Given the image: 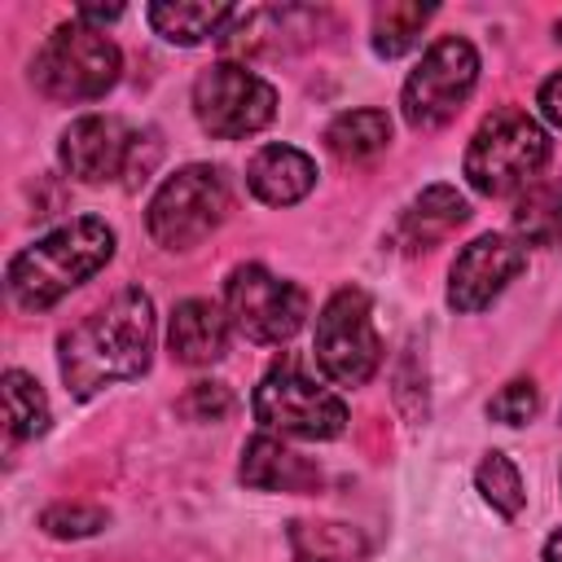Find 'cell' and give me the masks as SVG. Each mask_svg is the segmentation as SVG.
<instances>
[{"instance_id": "1", "label": "cell", "mask_w": 562, "mask_h": 562, "mask_svg": "<svg viewBox=\"0 0 562 562\" xmlns=\"http://www.w3.org/2000/svg\"><path fill=\"white\" fill-rule=\"evenodd\" d=\"M149 351H154V299L140 285H127L105 307H97L57 338V369L75 400H92L105 386L140 378L149 369Z\"/></svg>"}, {"instance_id": "2", "label": "cell", "mask_w": 562, "mask_h": 562, "mask_svg": "<svg viewBox=\"0 0 562 562\" xmlns=\"http://www.w3.org/2000/svg\"><path fill=\"white\" fill-rule=\"evenodd\" d=\"M110 259H114V228L97 215H75L9 259V272H4L9 299L22 312H44L61 303L75 285L97 277Z\"/></svg>"}, {"instance_id": "3", "label": "cell", "mask_w": 562, "mask_h": 562, "mask_svg": "<svg viewBox=\"0 0 562 562\" xmlns=\"http://www.w3.org/2000/svg\"><path fill=\"white\" fill-rule=\"evenodd\" d=\"M549 162V136L544 127L518 110V105H501L492 110L470 145H465V180L474 193L483 198H509V193H522L540 167Z\"/></svg>"}, {"instance_id": "4", "label": "cell", "mask_w": 562, "mask_h": 562, "mask_svg": "<svg viewBox=\"0 0 562 562\" xmlns=\"http://www.w3.org/2000/svg\"><path fill=\"white\" fill-rule=\"evenodd\" d=\"M119 70H123L119 44L105 31L70 18V22L53 26V35L40 44V53L31 61V83L48 101L83 105V101L105 97L119 83Z\"/></svg>"}, {"instance_id": "5", "label": "cell", "mask_w": 562, "mask_h": 562, "mask_svg": "<svg viewBox=\"0 0 562 562\" xmlns=\"http://www.w3.org/2000/svg\"><path fill=\"white\" fill-rule=\"evenodd\" d=\"M228 211H233L228 176L211 162H189L154 189L145 206V228L162 250H193L228 220Z\"/></svg>"}, {"instance_id": "6", "label": "cell", "mask_w": 562, "mask_h": 562, "mask_svg": "<svg viewBox=\"0 0 562 562\" xmlns=\"http://www.w3.org/2000/svg\"><path fill=\"white\" fill-rule=\"evenodd\" d=\"M61 167L83 184H140L158 162L154 132H140L114 114H79L57 140Z\"/></svg>"}, {"instance_id": "7", "label": "cell", "mask_w": 562, "mask_h": 562, "mask_svg": "<svg viewBox=\"0 0 562 562\" xmlns=\"http://www.w3.org/2000/svg\"><path fill=\"white\" fill-rule=\"evenodd\" d=\"M255 422L290 439H338L347 430V404L329 386L312 382L294 360H277L250 400Z\"/></svg>"}, {"instance_id": "8", "label": "cell", "mask_w": 562, "mask_h": 562, "mask_svg": "<svg viewBox=\"0 0 562 562\" xmlns=\"http://www.w3.org/2000/svg\"><path fill=\"white\" fill-rule=\"evenodd\" d=\"M316 364L338 386H364L382 364V342L373 329V303L360 285H342L325 299L312 334Z\"/></svg>"}, {"instance_id": "9", "label": "cell", "mask_w": 562, "mask_h": 562, "mask_svg": "<svg viewBox=\"0 0 562 562\" xmlns=\"http://www.w3.org/2000/svg\"><path fill=\"white\" fill-rule=\"evenodd\" d=\"M474 83H479L474 44L461 35H439L404 79V92H400L404 123L417 132L443 127L461 110V101L474 92Z\"/></svg>"}, {"instance_id": "10", "label": "cell", "mask_w": 562, "mask_h": 562, "mask_svg": "<svg viewBox=\"0 0 562 562\" xmlns=\"http://www.w3.org/2000/svg\"><path fill=\"white\" fill-rule=\"evenodd\" d=\"M277 88L241 61H215L193 79V119L215 140H241L272 123Z\"/></svg>"}, {"instance_id": "11", "label": "cell", "mask_w": 562, "mask_h": 562, "mask_svg": "<svg viewBox=\"0 0 562 562\" xmlns=\"http://www.w3.org/2000/svg\"><path fill=\"white\" fill-rule=\"evenodd\" d=\"M224 312L241 338L281 347L303 329L307 294L303 285L268 272L263 263H237L224 281Z\"/></svg>"}, {"instance_id": "12", "label": "cell", "mask_w": 562, "mask_h": 562, "mask_svg": "<svg viewBox=\"0 0 562 562\" xmlns=\"http://www.w3.org/2000/svg\"><path fill=\"white\" fill-rule=\"evenodd\" d=\"M527 268V246L505 233H483L448 268V307L452 312H483L518 272Z\"/></svg>"}, {"instance_id": "13", "label": "cell", "mask_w": 562, "mask_h": 562, "mask_svg": "<svg viewBox=\"0 0 562 562\" xmlns=\"http://www.w3.org/2000/svg\"><path fill=\"white\" fill-rule=\"evenodd\" d=\"M228 334H233V321L220 303L184 299V303L171 307L167 351H171V360H180L189 369H202V364H215L228 351Z\"/></svg>"}, {"instance_id": "14", "label": "cell", "mask_w": 562, "mask_h": 562, "mask_svg": "<svg viewBox=\"0 0 562 562\" xmlns=\"http://www.w3.org/2000/svg\"><path fill=\"white\" fill-rule=\"evenodd\" d=\"M237 479L255 492H316L321 487V470L294 448H285L281 439H272L268 430L246 439Z\"/></svg>"}, {"instance_id": "15", "label": "cell", "mask_w": 562, "mask_h": 562, "mask_svg": "<svg viewBox=\"0 0 562 562\" xmlns=\"http://www.w3.org/2000/svg\"><path fill=\"white\" fill-rule=\"evenodd\" d=\"M246 189L268 206H294L316 189V162L294 145H263L246 162Z\"/></svg>"}, {"instance_id": "16", "label": "cell", "mask_w": 562, "mask_h": 562, "mask_svg": "<svg viewBox=\"0 0 562 562\" xmlns=\"http://www.w3.org/2000/svg\"><path fill=\"white\" fill-rule=\"evenodd\" d=\"M465 220H470V202L452 184H430V189H422L400 211V220H395V246H404V250H430L435 241H443Z\"/></svg>"}, {"instance_id": "17", "label": "cell", "mask_w": 562, "mask_h": 562, "mask_svg": "<svg viewBox=\"0 0 562 562\" xmlns=\"http://www.w3.org/2000/svg\"><path fill=\"white\" fill-rule=\"evenodd\" d=\"M149 26L180 48H193L202 40H220L228 31V22L237 18L233 4H202V0H176V4H149L145 9Z\"/></svg>"}, {"instance_id": "18", "label": "cell", "mask_w": 562, "mask_h": 562, "mask_svg": "<svg viewBox=\"0 0 562 562\" xmlns=\"http://www.w3.org/2000/svg\"><path fill=\"white\" fill-rule=\"evenodd\" d=\"M391 145V114L378 105H360V110H342L329 127H325V149L338 162H369Z\"/></svg>"}, {"instance_id": "19", "label": "cell", "mask_w": 562, "mask_h": 562, "mask_svg": "<svg viewBox=\"0 0 562 562\" xmlns=\"http://www.w3.org/2000/svg\"><path fill=\"white\" fill-rule=\"evenodd\" d=\"M435 18V4H417V0H391L373 9V53L378 57H404L417 40L422 26Z\"/></svg>"}, {"instance_id": "20", "label": "cell", "mask_w": 562, "mask_h": 562, "mask_svg": "<svg viewBox=\"0 0 562 562\" xmlns=\"http://www.w3.org/2000/svg\"><path fill=\"white\" fill-rule=\"evenodd\" d=\"M4 422H9V439H40L53 422L48 395L26 369L4 373Z\"/></svg>"}, {"instance_id": "21", "label": "cell", "mask_w": 562, "mask_h": 562, "mask_svg": "<svg viewBox=\"0 0 562 562\" xmlns=\"http://www.w3.org/2000/svg\"><path fill=\"white\" fill-rule=\"evenodd\" d=\"M514 233L522 246H562V189H527L514 206Z\"/></svg>"}, {"instance_id": "22", "label": "cell", "mask_w": 562, "mask_h": 562, "mask_svg": "<svg viewBox=\"0 0 562 562\" xmlns=\"http://www.w3.org/2000/svg\"><path fill=\"white\" fill-rule=\"evenodd\" d=\"M474 483H479L483 501H487L501 518H518V514H522V501H527L522 474H518V465H514L505 452H483V461H479V470H474Z\"/></svg>"}, {"instance_id": "23", "label": "cell", "mask_w": 562, "mask_h": 562, "mask_svg": "<svg viewBox=\"0 0 562 562\" xmlns=\"http://www.w3.org/2000/svg\"><path fill=\"white\" fill-rule=\"evenodd\" d=\"M290 540L307 562H334V558L360 553V536L342 522H294Z\"/></svg>"}, {"instance_id": "24", "label": "cell", "mask_w": 562, "mask_h": 562, "mask_svg": "<svg viewBox=\"0 0 562 562\" xmlns=\"http://www.w3.org/2000/svg\"><path fill=\"white\" fill-rule=\"evenodd\" d=\"M105 522H110V514L101 505H83V501H61L40 514V527L53 540H83V536H97Z\"/></svg>"}, {"instance_id": "25", "label": "cell", "mask_w": 562, "mask_h": 562, "mask_svg": "<svg viewBox=\"0 0 562 562\" xmlns=\"http://www.w3.org/2000/svg\"><path fill=\"white\" fill-rule=\"evenodd\" d=\"M536 413H540V391H536V382H527V378L505 382V386L487 400V417L501 422V426H522V422H531Z\"/></svg>"}, {"instance_id": "26", "label": "cell", "mask_w": 562, "mask_h": 562, "mask_svg": "<svg viewBox=\"0 0 562 562\" xmlns=\"http://www.w3.org/2000/svg\"><path fill=\"white\" fill-rule=\"evenodd\" d=\"M180 413L189 422H220L233 413V391L224 382H193L180 400Z\"/></svg>"}, {"instance_id": "27", "label": "cell", "mask_w": 562, "mask_h": 562, "mask_svg": "<svg viewBox=\"0 0 562 562\" xmlns=\"http://www.w3.org/2000/svg\"><path fill=\"white\" fill-rule=\"evenodd\" d=\"M536 105H540V114H544L553 127H562V70H558V75H549V79L540 83Z\"/></svg>"}, {"instance_id": "28", "label": "cell", "mask_w": 562, "mask_h": 562, "mask_svg": "<svg viewBox=\"0 0 562 562\" xmlns=\"http://www.w3.org/2000/svg\"><path fill=\"white\" fill-rule=\"evenodd\" d=\"M75 18H79V22H114V18H123V9H119V4H105V9H101V4H83Z\"/></svg>"}, {"instance_id": "29", "label": "cell", "mask_w": 562, "mask_h": 562, "mask_svg": "<svg viewBox=\"0 0 562 562\" xmlns=\"http://www.w3.org/2000/svg\"><path fill=\"white\" fill-rule=\"evenodd\" d=\"M544 562H562V527L544 540Z\"/></svg>"}, {"instance_id": "30", "label": "cell", "mask_w": 562, "mask_h": 562, "mask_svg": "<svg viewBox=\"0 0 562 562\" xmlns=\"http://www.w3.org/2000/svg\"><path fill=\"white\" fill-rule=\"evenodd\" d=\"M558 40H562V22H558Z\"/></svg>"}, {"instance_id": "31", "label": "cell", "mask_w": 562, "mask_h": 562, "mask_svg": "<svg viewBox=\"0 0 562 562\" xmlns=\"http://www.w3.org/2000/svg\"><path fill=\"white\" fill-rule=\"evenodd\" d=\"M299 562H307V558H299Z\"/></svg>"}]
</instances>
